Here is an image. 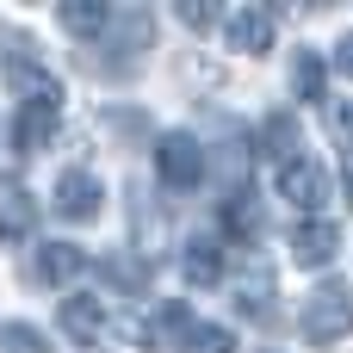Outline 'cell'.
<instances>
[{
	"instance_id": "obj_1",
	"label": "cell",
	"mask_w": 353,
	"mask_h": 353,
	"mask_svg": "<svg viewBox=\"0 0 353 353\" xmlns=\"http://www.w3.org/2000/svg\"><path fill=\"white\" fill-rule=\"evenodd\" d=\"M298 329H304L310 347H335V341H347V335H353V285H341V279L316 285V292L304 298Z\"/></svg>"
},
{
	"instance_id": "obj_2",
	"label": "cell",
	"mask_w": 353,
	"mask_h": 353,
	"mask_svg": "<svg viewBox=\"0 0 353 353\" xmlns=\"http://www.w3.org/2000/svg\"><path fill=\"white\" fill-rule=\"evenodd\" d=\"M155 174H161L168 192H192V186L205 180V149H199V137L168 130V137L155 143Z\"/></svg>"
},
{
	"instance_id": "obj_3",
	"label": "cell",
	"mask_w": 353,
	"mask_h": 353,
	"mask_svg": "<svg viewBox=\"0 0 353 353\" xmlns=\"http://www.w3.org/2000/svg\"><path fill=\"white\" fill-rule=\"evenodd\" d=\"M279 199H292L298 211H323L329 205V168L323 161H310V155H298L292 168H279Z\"/></svg>"
},
{
	"instance_id": "obj_4",
	"label": "cell",
	"mask_w": 353,
	"mask_h": 353,
	"mask_svg": "<svg viewBox=\"0 0 353 353\" xmlns=\"http://www.w3.org/2000/svg\"><path fill=\"white\" fill-rule=\"evenodd\" d=\"M99 199H105V186L87 174V168H68L62 180H56V217H68V223H93L99 217Z\"/></svg>"
},
{
	"instance_id": "obj_5",
	"label": "cell",
	"mask_w": 353,
	"mask_h": 353,
	"mask_svg": "<svg viewBox=\"0 0 353 353\" xmlns=\"http://www.w3.org/2000/svg\"><path fill=\"white\" fill-rule=\"evenodd\" d=\"M335 254H341V223L335 217H304L292 230V261L298 267H329Z\"/></svg>"
},
{
	"instance_id": "obj_6",
	"label": "cell",
	"mask_w": 353,
	"mask_h": 353,
	"mask_svg": "<svg viewBox=\"0 0 353 353\" xmlns=\"http://www.w3.org/2000/svg\"><path fill=\"white\" fill-rule=\"evenodd\" d=\"M223 43L242 50V56L273 50V6H236V12L223 19Z\"/></svg>"
},
{
	"instance_id": "obj_7",
	"label": "cell",
	"mask_w": 353,
	"mask_h": 353,
	"mask_svg": "<svg viewBox=\"0 0 353 353\" xmlns=\"http://www.w3.org/2000/svg\"><path fill=\"white\" fill-rule=\"evenodd\" d=\"M6 74H12L19 105H31V112H62V81H56L50 68H37V62H25V56H19Z\"/></svg>"
},
{
	"instance_id": "obj_8",
	"label": "cell",
	"mask_w": 353,
	"mask_h": 353,
	"mask_svg": "<svg viewBox=\"0 0 353 353\" xmlns=\"http://www.w3.org/2000/svg\"><path fill=\"white\" fill-rule=\"evenodd\" d=\"M81 267H87V254H81L74 242H43L37 261H31L37 285H68V279H81Z\"/></svg>"
},
{
	"instance_id": "obj_9",
	"label": "cell",
	"mask_w": 353,
	"mask_h": 353,
	"mask_svg": "<svg viewBox=\"0 0 353 353\" xmlns=\"http://www.w3.org/2000/svg\"><path fill=\"white\" fill-rule=\"evenodd\" d=\"M180 273H186L192 285H217V279H223V242H217V236H192V242L180 248Z\"/></svg>"
},
{
	"instance_id": "obj_10",
	"label": "cell",
	"mask_w": 353,
	"mask_h": 353,
	"mask_svg": "<svg viewBox=\"0 0 353 353\" xmlns=\"http://www.w3.org/2000/svg\"><path fill=\"white\" fill-rule=\"evenodd\" d=\"M62 335L81 341V347H93L105 335V304L99 298H62Z\"/></svg>"
},
{
	"instance_id": "obj_11",
	"label": "cell",
	"mask_w": 353,
	"mask_h": 353,
	"mask_svg": "<svg viewBox=\"0 0 353 353\" xmlns=\"http://www.w3.org/2000/svg\"><path fill=\"white\" fill-rule=\"evenodd\" d=\"M261 155L273 161V168H292L304 149H298V118H285V112H273L267 124H261Z\"/></svg>"
},
{
	"instance_id": "obj_12",
	"label": "cell",
	"mask_w": 353,
	"mask_h": 353,
	"mask_svg": "<svg viewBox=\"0 0 353 353\" xmlns=\"http://www.w3.org/2000/svg\"><path fill=\"white\" fill-rule=\"evenodd\" d=\"M56 19H62V31H68V37H87V43H93V37H105L112 6H105V0H68Z\"/></svg>"
},
{
	"instance_id": "obj_13",
	"label": "cell",
	"mask_w": 353,
	"mask_h": 353,
	"mask_svg": "<svg viewBox=\"0 0 353 353\" xmlns=\"http://www.w3.org/2000/svg\"><path fill=\"white\" fill-rule=\"evenodd\" d=\"M217 217H223V230H230L236 242H254V236H261V199H254L248 186H236V199H223Z\"/></svg>"
},
{
	"instance_id": "obj_14",
	"label": "cell",
	"mask_w": 353,
	"mask_h": 353,
	"mask_svg": "<svg viewBox=\"0 0 353 353\" xmlns=\"http://www.w3.org/2000/svg\"><path fill=\"white\" fill-rule=\"evenodd\" d=\"M50 130H56V112L19 105V118H12V149H19V155H37V149L50 143Z\"/></svg>"
},
{
	"instance_id": "obj_15",
	"label": "cell",
	"mask_w": 353,
	"mask_h": 353,
	"mask_svg": "<svg viewBox=\"0 0 353 353\" xmlns=\"http://www.w3.org/2000/svg\"><path fill=\"white\" fill-rule=\"evenodd\" d=\"M31 223H37V205L25 192H6V205H0V242H25Z\"/></svg>"
},
{
	"instance_id": "obj_16",
	"label": "cell",
	"mask_w": 353,
	"mask_h": 353,
	"mask_svg": "<svg viewBox=\"0 0 353 353\" xmlns=\"http://www.w3.org/2000/svg\"><path fill=\"white\" fill-rule=\"evenodd\" d=\"M180 353H236V335L223 323H192L180 335Z\"/></svg>"
},
{
	"instance_id": "obj_17",
	"label": "cell",
	"mask_w": 353,
	"mask_h": 353,
	"mask_svg": "<svg viewBox=\"0 0 353 353\" xmlns=\"http://www.w3.org/2000/svg\"><path fill=\"white\" fill-rule=\"evenodd\" d=\"M292 81H298V99H310V105H323V99H329V93H323V56H316V50H298Z\"/></svg>"
},
{
	"instance_id": "obj_18",
	"label": "cell",
	"mask_w": 353,
	"mask_h": 353,
	"mask_svg": "<svg viewBox=\"0 0 353 353\" xmlns=\"http://www.w3.org/2000/svg\"><path fill=\"white\" fill-rule=\"evenodd\" d=\"M267 298H273V279H267V273H254V279L236 285V304H242V316H254V323H273V304H267Z\"/></svg>"
},
{
	"instance_id": "obj_19",
	"label": "cell",
	"mask_w": 353,
	"mask_h": 353,
	"mask_svg": "<svg viewBox=\"0 0 353 353\" xmlns=\"http://www.w3.org/2000/svg\"><path fill=\"white\" fill-rule=\"evenodd\" d=\"M0 353H50V341L25 323H0Z\"/></svg>"
},
{
	"instance_id": "obj_20",
	"label": "cell",
	"mask_w": 353,
	"mask_h": 353,
	"mask_svg": "<svg viewBox=\"0 0 353 353\" xmlns=\"http://www.w3.org/2000/svg\"><path fill=\"white\" fill-rule=\"evenodd\" d=\"M180 19H186L192 31H205V25L217 19V6H205V0H186V6H180Z\"/></svg>"
},
{
	"instance_id": "obj_21",
	"label": "cell",
	"mask_w": 353,
	"mask_h": 353,
	"mask_svg": "<svg viewBox=\"0 0 353 353\" xmlns=\"http://www.w3.org/2000/svg\"><path fill=\"white\" fill-rule=\"evenodd\" d=\"M335 68H341V74H347V81H353V31H347V37H341V50H335Z\"/></svg>"
},
{
	"instance_id": "obj_22",
	"label": "cell",
	"mask_w": 353,
	"mask_h": 353,
	"mask_svg": "<svg viewBox=\"0 0 353 353\" xmlns=\"http://www.w3.org/2000/svg\"><path fill=\"white\" fill-rule=\"evenodd\" d=\"M341 180H347V199H353V137H347V149H341Z\"/></svg>"
}]
</instances>
